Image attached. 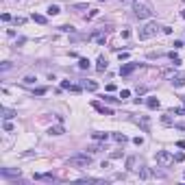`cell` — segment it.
Returning a JSON list of instances; mask_svg holds the SVG:
<instances>
[{
  "label": "cell",
  "instance_id": "6da1fadb",
  "mask_svg": "<svg viewBox=\"0 0 185 185\" xmlns=\"http://www.w3.org/2000/svg\"><path fill=\"white\" fill-rule=\"evenodd\" d=\"M70 168H87L90 163H92V155H87V152H81V155H72L68 161H65Z\"/></svg>",
  "mask_w": 185,
  "mask_h": 185
},
{
  "label": "cell",
  "instance_id": "7a4b0ae2",
  "mask_svg": "<svg viewBox=\"0 0 185 185\" xmlns=\"http://www.w3.org/2000/svg\"><path fill=\"white\" fill-rule=\"evenodd\" d=\"M161 31V26L157 24V22H148L144 28H139V33H137V37L144 42V39H150V37H155L157 33Z\"/></svg>",
  "mask_w": 185,
  "mask_h": 185
},
{
  "label": "cell",
  "instance_id": "3957f363",
  "mask_svg": "<svg viewBox=\"0 0 185 185\" xmlns=\"http://www.w3.org/2000/svg\"><path fill=\"white\" fill-rule=\"evenodd\" d=\"M155 159H157V166H161V168H168V166L174 163V155L168 152V150H159V152L155 155Z\"/></svg>",
  "mask_w": 185,
  "mask_h": 185
},
{
  "label": "cell",
  "instance_id": "277c9868",
  "mask_svg": "<svg viewBox=\"0 0 185 185\" xmlns=\"http://www.w3.org/2000/svg\"><path fill=\"white\" fill-rule=\"evenodd\" d=\"M133 15H135L137 20H148V18L152 15V9H150V7H146V4L135 2V4H133Z\"/></svg>",
  "mask_w": 185,
  "mask_h": 185
},
{
  "label": "cell",
  "instance_id": "5b68a950",
  "mask_svg": "<svg viewBox=\"0 0 185 185\" xmlns=\"http://www.w3.org/2000/svg\"><path fill=\"white\" fill-rule=\"evenodd\" d=\"M137 68H141V63H133V61H131V63H124V65H120V74H122V76H129V74H133Z\"/></svg>",
  "mask_w": 185,
  "mask_h": 185
},
{
  "label": "cell",
  "instance_id": "8992f818",
  "mask_svg": "<svg viewBox=\"0 0 185 185\" xmlns=\"http://www.w3.org/2000/svg\"><path fill=\"white\" fill-rule=\"evenodd\" d=\"M0 177H4V179H20L22 172L13 170V168H0Z\"/></svg>",
  "mask_w": 185,
  "mask_h": 185
},
{
  "label": "cell",
  "instance_id": "52a82bcc",
  "mask_svg": "<svg viewBox=\"0 0 185 185\" xmlns=\"http://www.w3.org/2000/svg\"><path fill=\"white\" fill-rule=\"evenodd\" d=\"M107 33H109L107 28H100L98 33L90 35V39H92V42H96V44H105V42H107Z\"/></svg>",
  "mask_w": 185,
  "mask_h": 185
},
{
  "label": "cell",
  "instance_id": "ba28073f",
  "mask_svg": "<svg viewBox=\"0 0 185 185\" xmlns=\"http://www.w3.org/2000/svg\"><path fill=\"white\" fill-rule=\"evenodd\" d=\"M107 68H109V61H107V57H105V54H100V57H98V61H96V70L102 74Z\"/></svg>",
  "mask_w": 185,
  "mask_h": 185
},
{
  "label": "cell",
  "instance_id": "9c48e42d",
  "mask_svg": "<svg viewBox=\"0 0 185 185\" xmlns=\"http://www.w3.org/2000/svg\"><path fill=\"white\" fill-rule=\"evenodd\" d=\"M170 83H172V87H183L185 85V76L183 74H174V76L170 79Z\"/></svg>",
  "mask_w": 185,
  "mask_h": 185
},
{
  "label": "cell",
  "instance_id": "30bf717a",
  "mask_svg": "<svg viewBox=\"0 0 185 185\" xmlns=\"http://www.w3.org/2000/svg\"><path fill=\"white\" fill-rule=\"evenodd\" d=\"M61 87H63V90H70V92H74V94L83 90V85H72L70 81H61Z\"/></svg>",
  "mask_w": 185,
  "mask_h": 185
},
{
  "label": "cell",
  "instance_id": "8fae6325",
  "mask_svg": "<svg viewBox=\"0 0 185 185\" xmlns=\"http://www.w3.org/2000/svg\"><path fill=\"white\" fill-rule=\"evenodd\" d=\"M33 179H35V181H46V183H54V181H57L50 172H46V174H35Z\"/></svg>",
  "mask_w": 185,
  "mask_h": 185
},
{
  "label": "cell",
  "instance_id": "7c38bea8",
  "mask_svg": "<svg viewBox=\"0 0 185 185\" xmlns=\"http://www.w3.org/2000/svg\"><path fill=\"white\" fill-rule=\"evenodd\" d=\"M81 85H83V90H87V92H96V90H98V83H96V81H81Z\"/></svg>",
  "mask_w": 185,
  "mask_h": 185
},
{
  "label": "cell",
  "instance_id": "4fadbf2b",
  "mask_svg": "<svg viewBox=\"0 0 185 185\" xmlns=\"http://www.w3.org/2000/svg\"><path fill=\"white\" fill-rule=\"evenodd\" d=\"M63 133H65V129H63L61 124H57V126H50V129H48V135H50V137H52V135H63Z\"/></svg>",
  "mask_w": 185,
  "mask_h": 185
},
{
  "label": "cell",
  "instance_id": "5bb4252c",
  "mask_svg": "<svg viewBox=\"0 0 185 185\" xmlns=\"http://www.w3.org/2000/svg\"><path fill=\"white\" fill-rule=\"evenodd\" d=\"M94 105V109H98L100 113H105V116H113V111L109 109V107H105V105H100V102H92Z\"/></svg>",
  "mask_w": 185,
  "mask_h": 185
},
{
  "label": "cell",
  "instance_id": "9a60e30c",
  "mask_svg": "<svg viewBox=\"0 0 185 185\" xmlns=\"http://www.w3.org/2000/svg\"><path fill=\"white\" fill-rule=\"evenodd\" d=\"M92 137L96 139V141H107V139H109V133H102V131H94Z\"/></svg>",
  "mask_w": 185,
  "mask_h": 185
},
{
  "label": "cell",
  "instance_id": "2e32d148",
  "mask_svg": "<svg viewBox=\"0 0 185 185\" xmlns=\"http://www.w3.org/2000/svg\"><path fill=\"white\" fill-rule=\"evenodd\" d=\"M15 116H18L15 109H7V107L2 109V118H4V120H11V118H15Z\"/></svg>",
  "mask_w": 185,
  "mask_h": 185
},
{
  "label": "cell",
  "instance_id": "e0dca14e",
  "mask_svg": "<svg viewBox=\"0 0 185 185\" xmlns=\"http://www.w3.org/2000/svg\"><path fill=\"white\" fill-rule=\"evenodd\" d=\"M146 105H148V109H159V100H157L155 96H148Z\"/></svg>",
  "mask_w": 185,
  "mask_h": 185
},
{
  "label": "cell",
  "instance_id": "ac0fdd59",
  "mask_svg": "<svg viewBox=\"0 0 185 185\" xmlns=\"http://www.w3.org/2000/svg\"><path fill=\"white\" fill-rule=\"evenodd\" d=\"M90 65H92V63H90L87 57H81V59H79V68H81V70H90Z\"/></svg>",
  "mask_w": 185,
  "mask_h": 185
},
{
  "label": "cell",
  "instance_id": "d6986e66",
  "mask_svg": "<svg viewBox=\"0 0 185 185\" xmlns=\"http://www.w3.org/2000/svg\"><path fill=\"white\" fill-rule=\"evenodd\" d=\"M31 18H33V22H37V24H46V22H48L46 15H39V13H33Z\"/></svg>",
  "mask_w": 185,
  "mask_h": 185
},
{
  "label": "cell",
  "instance_id": "ffe728a7",
  "mask_svg": "<svg viewBox=\"0 0 185 185\" xmlns=\"http://www.w3.org/2000/svg\"><path fill=\"white\" fill-rule=\"evenodd\" d=\"M168 113H170V116H185V107H177V109H170Z\"/></svg>",
  "mask_w": 185,
  "mask_h": 185
},
{
  "label": "cell",
  "instance_id": "44dd1931",
  "mask_svg": "<svg viewBox=\"0 0 185 185\" xmlns=\"http://www.w3.org/2000/svg\"><path fill=\"white\" fill-rule=\"evenodd\" d=\"M102 100H105V102H113V105H118V102H120L122 98H113V96H109V94H105V96H102Z\"/></svg>",
  "mask_w": 185,
  "mask_h": 185
},
{
  "label": "cell",
  "instance_id": "7402d4cb",
  "mask_svg": "<svg viewBox=\"0 0 185 185\" xmlns=\"http://www.w3.org/2000/svg\"><path fill=\"white\" fill-rule=\"evenodd\" d=\"M135 163H137V159L135 157H129L126 159V170H135Z\"/></svg>",
  "mask_w": 185,
  "mask_h": 185
},
{
  "label": "cell",
  "instance_id": "603a6c76",
  "mask_svg": "<svg viewBox=\"0 0 185 185\" xmlns=\"http://www.w3.org/2000/svg\"><path fill=\"white\" fill-rule=\"evenodd\" d=\"M113 139H116V141H120V144H124V141H129V137H126L124 133H113Z\"/></svg>",
  "mask_w": 185,
  "mask_h": 185
},
{
  "label": "cell",
  "instance_id": "cb8c5ba5",
  "mask_svg": "<svg viewBox=\"0 0 185 185\" xmlns=\"http://www.w3.org/2000/svg\"><path fill=\"white\" fill-rule=\"evenodd\" d=\"M59 31H63V33H74V26H72V24H63V26H59Z\"/></svg>",
  "mask_w": 185,
  "mask_h": 185
},
{
  "label": "cell",
  "instance_id": "d4e9b609",
  "mask_svg": "<svg viewBox=\"0 0 185 185\" xmlns=\"http://www.w3.org/2000/svg\"><path fill=\"white\" fill-rule=\"evenodd\" d=\"M72 9H74V11H87V2H83V4H72Z\"/></svg>",
  "mask_w": 185,
  "mask_h": 185
},
{
  "label": "cell",
  "instance_id": "484cf974",
  "mask_svg": "<svg viewBox=\"0 0 185 185\" xmlns=\"http://www.w3.org/2000/svg\"><path fill=\"white\" fill-rule=\"evenodd\" d=\"M57 13H59V7L57 4H50L48 7V15H57Z\"/></svg>",
  "mask_w": 185,
  "mask_h": 185
},
{
  "label": "cell",
  "instance_id": "4316f807",
  "mask_svg": "<svg viewBox=\"0 0 185 185\" xmlns=\"http://www.w3.org/2000/svg\"><path fill=\"white\" fill-rule=\"evenodd\" d=\"M161 76L163 79H172L174 76V70H161Z\"/></svg>",
  "mask_w": 185,
  "mask_h": 185
},
{
  "label": "cell",
  "instance_id": "83f0119b",
  "mask_svg": "<svg viewBox=\"0 0 185 185\" xmlns=\"http://www.w3.org/2000/svg\"><path fill=\"white\" fill-rule=\"evenodd\" d=\"M139 177H141V179H150V170H148V168H141V170H139Z\"/></svg>",
  "mask_w": 185,
  "mask_h": 185
},
{
  "label": "cell",
  "instance_id": "f1b7e54d",
  "mask_svg": "<svg viewBox=\"0 0 185 185\" xmlns=\"http://www.w3.org/2000/svg\"><path fill=\"white\" fill-rule=\"evenodd\" d=\"M90 152H100V150H105V146L102 144H98V146H92V148H87Z\"/></svg>",
  "mask_w": 185,
  "mask_h": 185
},
{
  "label": "cell",
  "instance_id": "f546056e",
  "mask_svg": "<svg viewBox=\"0 0 185 185\" xmlns=\"http://www.w3.org/2000/svg\"><path fill=\"white\" fill-rule=\"evenodd\" d=\"M35 81H37L35 76H24V81H22V83H26V85H33Z\"/></svg>",
  "mask_w": 185,
  "mask_h": 185
},
{
  "label": "cell",
  "instance_id": "4dcf8cb0",
  "mask_svg": "<svg viewBox=\"0 0 185 185\" xmlns=\"http://www.w3.org/2000/svg\"><path fill=\"white\" fill-rule=\"evenodd\" d=\"M2 129H4V131L9 133V131H13V124H11L9 120H4V124H2Z\"/></svg>",
  "mask_w": 185,
  "mask_h": 185
},
{
  "label": "cell",
  "instance_id": "1f68e13d",
  "mask_svg": "<svg viewBox=\"0 0 185 185\" xmlns=\"http://www.w3.org/2000/svg\"><path fill=\"white\" fill-rule=\"evenodd\" d=\"M46 92H48V87H37V90H35L33 94H35V96H44Z\"/></svg>",
  "mask_w": 185,
  "mask_h": 185
},
{
  "label": "cell",
  "instance_id": "d6a6232c",
  "mask_svg": "<svg viewBox=\"0 0 185 185\" xmlns=\"http://www.w3.org/2000/svg\"><path fill=\"white\" fill-rule=\"evenodd\" d=\"M122 155H124V152H122V150H113V152H111V159H120V157H122Z\"/></svg>",
  "mask_w": 185,
  "mask_h": 185
},
{
  "label": "cell",
  "instance_id": "836d02e7",
  "mask_svg": "<svg viewBox=\"0 0 185 185\" xmlns=\"http://www.w3.org/2000/svg\"><path fill=\"white\" fill-rule=\"evenodd\" d=\"M183 159H185V155H183V152H177V155H174V161H177V163H181Z\"/></svg>",
  "mask_w": 185,
  "mask_h": 185
},
{
  "label": "cell",
  "instance_id": "e575fe53",
  "mask_svg": "<svg viewBox=\"0 0 185 185\" xmlns=\"http://www.w3.org/2000/svg\"><path fill=\"white\" fill-rule=\"evenodd\" d=\"M129 96H131L129 90H122V92H120V98H122V100H124V98H129Z\"/></svg>",
  "mask_w": 185,
  "mask_h": 185
},
{
  "label": "cell",
  "instance_id": "d590c367",
  "mask_svg": "<svg viewBox=\"0 0 185 185\" xmlns=\"http://www.w3.org/2000/svg\"><path fill=\"white\" fill-rule=\"evenodd\" d=\"M161 122H163V124H172V120H170V113H168V116H163V118H161Z\"/></svg>",
  "mask_w": 185,
  "mask_h": 185
},
{
  "label": "cell",
  "instance_id": "8d00e7d4",
  "mask_svg": "<svg viewBox=\"0 0 185 185\" xmlns=\"http://www.w3.org/2000/svg\"><path fill=\"white\" fill-rule=\"evenodd\" d=\"M11 20H13V18H11L9 13H2V22H11Z\"/></svg>",
  "mask_w": 185,
  "mask_h": 185
},
{
  "label": "cell",
  "instance_id": "74e56055",
  "mask_svg": "<svg viewBox=\"0 0 185 185\" xmlns=\"http://www.w3.org/2000/svg\"><path fill=\"white\" fill-rule=\"evenodd\" d=\"M161 31H163L166 35H172V28H170V26H161Z\"/></svg>",
  "mask_w": 185,
  "mask_h": 185
},
{
  "label": "cell",
  "instance_id": "f35d334b",
  "mask_svg": "<svg viewBox=\"0 0 185 185\" xmlns=\"http://www.w3.org/2000/svg\"><path fill=\"white\" fill-rule=\"evenodd\" d=\"M118 57H120V61H126V59H129V52H120Z\"/></svg>",
  "mask_w": 185,
  "mask_h": 185
},
{
  "label": "cell",
  "instance_id": "ab89813d",
  "mask_svg": "<svg viewBox=\"0 0 185 185\" xmlns=\"http://www.w3.org/2000/svg\"><path fill=\"white\" fill-rule=\"evenodd\" d=\"M133 144H135V146H141V144H144V137H135L133 139Z\"/></svg>",
  "mask_w": 185,
  "mask_h": 185
},
{
  "label": "cell",
  "instance_id": "60d3db41",
  "mask_svg": "<svg viewBox=\"0 0 185 185\" xmlns=\"http://www.w3.org/2000/svg\"><path fill=\"white\" fill-rule=\"evenodd\" d=\"M13 22H15V24H20V26H22V24H24V22H26V20H24V18H15V20H13Z\"/></svg>",
  "mask_w": 185,
  "mask_h": 185
},
{
  "label": "cell",
  "instance_id": "b9f144b4",
  "mask_svg": "<svg viewBox=\"0 0 185 185\" xmlns=\"http://www.w3.org/2000/svg\"><path fill=\"white\" fill-rule=\"evenodd\" d=\"M9 68H11V63H9V61H4V63H2V72H7Z\"/></svg>",
  "mask_w": 185,
  "mask_h": 185
},
{
  "label": "cell",
  "instance_id": "7bdbcfd3",
  "mask_svg": "<svg viewBox=\"0 0 185 185\" xmlns=\"http://www.w3.org/2000/svg\"><path fill=\"white\" fill-rule=\"evenodd\" d=\"M120 2H122V4H131V7H133V4H135L137 0H120Z\"/></svg>",
  "mask_w": 185,
  "mask_h": 185
},
{
  "label": "cell",
  "instance_id": "ee69618b",
  "mask_svg": "<svg viewBox=\"0 0 185 185\" xmlns=\"http://www.w3.org/2000/svg\"><path fill=\"white\" fill-rule=\"evenodd\" d=\"M174 126H177V129H181V131H185V122H177Z\"/></svg>",
  "mask_w": 185,
  "mask_h": 185
},
{
  "label": "cell",
  "instance_id": "f6af8a7d",
  "mask_svg": "<svg viewBox=\"0 0 185 185\" xmlns=\"http://www.w3.org/2000/svg\"><path fill=\"white\" fill-rule=\"evenodd\" d=\"M177 146H179V148H185V139H179V141H177Z\"/></svg>",
  "mask_w": 185,
  "mask_h": 185
},
{
  "label": "cell",
  "instance_id": "bcb514c9",
  "mask_svg": "<svg viewBox=\"0 0 185 185\" xmlns=\"http://www.w3.org/2000/svg\"><path fill=\"white\" fill-rule=\"evenodd\" d=\"M181 100H183V105H185V96H181Z\"/></svg>",
  "mask_w": 185,
  "mask_h": 185
},
{
  "label": "cell",
  "instance_id": "7dc6e473",
  "mask_svg": "<svg viewBox=\"0 0 185 185\" xmlns=\"http://www.w3.org/2000/svg\"><path fill=\"white\" fill-rule=\"evenodd\" d=\"M100 2H105V0H100Z\"/></svg>",
  "mask_w": 185,
  "mask_h": 185
},
{
  "label": "cell",
  "instance_id": "c3c4849f",
  "mask_svg": "<svg viewBox=\"0 0 185 185\" xmlns=\"http://www.w3.org/2000/svg\"><path fill=\"white\" fill-rule=\"evenodd\" d=\"M183 177H185V174H183Z\"/></svg>",
  "mask_w": 185,
  "mask_h": 185
}]
</instances>
